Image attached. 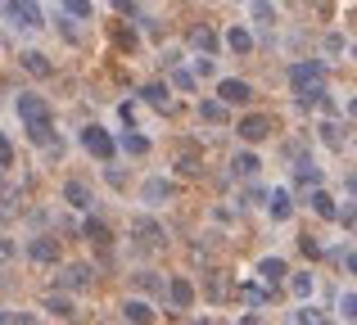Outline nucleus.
Wrapping results in <instances>:
<instances>
[{
	"instance_id": "nucleus-1",
	"label": "nucleus",
	"mask_w": 357,
	"mask_h": 325,
	"mask_svg": "<svg viewBox=\"0 0 357 325\" xmlns=\"http://www.w3.org/2000/svg\"><path fill=\"white\" fill-rule=\"evenodd\" d=\"M14 109H18V118H23V127H27V141L41 145V150H50V145L59 150V136H54V113H50V104H45L41 95H18Z\"/></svg>"
},
{
	"instance_id": "nucleus-2",
	"label": "nucleus",
	"mask_w": 357,
	"mask_h": 325,
	"mask_svg": "<svg viewBox=\"0 0 357 325\" xmlns=\"http://www.w3.org/2000/svg\"><path fill=\"white\" fill-rule=\"evenodd\" d=\"M289 86H294V95H298V104H321L326 100V63H317V59H307V63H294L289 68Z\"/></svg>"
},
{
	"instance_id": "nucleus-3",
	"label": "nucleus",
	"mask_w": 357,
	"mask_h": 325,
	"mask_svg": "<svg viewBox=\"0 0 357 325\" xmlns=\"http://www.w3.org/2000/svg\"><path fill=\"white\" fill-rule=\"evenodd\" d=\"M5 14H9V23L23 27V32H41L45 27V14H41L36 0H5Z\"/></svg>"
},
{
	"instance_id": "nucleus-4",
	"label": "nucleus",
	"mask_w": 357,
	"mask_h": 325,
	"mask_svg": "<svg viewBox=\"0 0 357 325\" xmlns=\"http://www.w3.org/2000/svg\"><path fill=\"white\" fill-rule=\"evenodd\" d=\"M82 150H86L91 159H100V163H114L118 145H114V136H109L105 127H86V132H82Z\"/></svg>"
},
{
	"instance_id": "nucleus-5",
	"label": "nucleus",
	"mask_w": 357,
	"mask_h": 325,
	"mask_svg": "<svg viewBox=\"0 0 357 325\" xmlns=\"http://www.w3.org/2000/svg\"><path fill=\"white\" fill-rule=\"evenodd\" d=\"M131 235H136V244H140V248H158V244H167L163 221H154V217H136V221H131Z\"/></svg>"
},
{
	"instance_id": "nucleus-6",
	"label": "nucleus",
	"mask_w": 357,
	"mask_h": 325,
	"mask_svg": "<svg viewBox=\"0 0 357 325\" xmlns=\"http://www.w3.org/2000/svg\"><path fill=\"white\" fill-rule=\"evenodd\" d=\"M271 132H276V127H271L267 113H249V118H240V122H236V136H240V141H249V145L267 141Z\"/></svg>"
},
{
	"instance_id": "nucleus-7",
	"label": "nucleus",
	"mask_w": 357,
	"mask_h": 325,
	"mask_svg": "<svg viewBox=\"0 0 357 325\" xmlns=\"http://www.w3.org/2000/svg\"><path fill=\"white\" fill-rule=\"evenodd\" d=\"M249 100H253V86H249V81H240V77L218 81V104H249Z\"/></svg>"
},
{
	"instance_id": "nucleus-8",
	"label": "nucleus",
	"mask_w": 357,
	"mask_h": 325,
	"mask_svg": "<svg viewBox=\"0 0 357 325\" xmlns=\"http://www.w3.org/2000/svg\"><path fill=\"white\" fill-rule=\"evenodd\" d=\"M27 257H32V262H41V267L59 262V239H50V235H32V244H27Z\"/></svg>"
},
{
	"instance_id": "nucleus-9",
	"label": "nucleus",
	"mask_w": 357,
	"mask_h": 325,
	"mask_svg": "<svg viewBox=\"0 0 357 325\" xmlns=\"http://www.w3.org/2000/svg\"><path fill=\"white\" fill-rule=\"evenodd\" d=\"M258 276H262V285H267V294H276L280 285H285L289 267L280 262V257H262V262H258Z\"/></svg>"
},
{
	"instance_id": "nucleus-10",
	"label": "nucleus",
	"mask_w": 357,
	"mask_h": 325,
	"mask_svg": "<svg viewBox=\"0 0 357 325\" xmlns=\"http://www.w3.org/2000/svg\"><path fill=\"white\" fill-rule=\"evenodd\" d=\"M91 267L86 262H73V267H63V276H59V290H91Z\"/></svg>"
},
{
	"instance_id": "nucleus-11",
	"label": "nucleus",
	"mask_w": 357,
	"mask_h": 325,
	"mask_svg": "<svg viewBox=\"0 0 357 325\" xmlns=\"http://www.w3.org/2000/svg\"><path fill=\"white\" fill-rule=\"evenodd\" d=\"M63 203H68V208H82V212H91L96 194H91V185H86V181H68V185H63Z\"/></svg>"
},
{
	"instance_id": "nucleus-12",
	"label": "nucleus",
	"mask_w": 357,
	"mask_h": 325,
	"mask_svg": "<svg viewBox=\"0 0 357 325\" xmlns=\"http://www.w3.org/2000/svg\"><path fill=\"white\" fill-rule=\"evenodd\" d=\"M167 299H172V308H190V303H195V285L190 280H185V276H172V285H167Z\"/></svg>"
},
{
	"instance_id": "nucleus-13",
	"label": "nucleus",
	"mask_w": 357,
	"mask_h": 325,
	"mask_svg": "<svg viewBox=\"0 0 357 325\" xmlns=\"http://www.w3.org/2000/svg\"><path fill=\"white\" fill-rule=\"evenodd\" d=\"M267 212H271V221H289V212H294L289 190H271V194H267Z\"/></svg>"
},
{
	"instance_id": "nucleus-14",
	"label": "nucleus",
	"mask_w": 357,
	"mask_h": 325,
	"mask_svg": "<svg viewBox=\"0 0 357 325\" xmlns=\"http://www.w3.org/2000/svg\"><path fill=\"white\" fill-rule=\"evenodd\" d=\"M82 235H86L91 244H100V248H109V244H114V230H109V226H105L100 217H86V226H82Z\"/></svg>"
},
{
	"instance_id": "nucleus-15",
	"label": "nucleus",
	"mask_w": 357,
	"mask_h": 325,
	"mask_svg": "<svg viewBox=\"0 0 357 325\" xmlns=\"http://www.w3.org/2000/svg\"><path fill=\"white\" fill-rule=\"evenodd\" d=\"M122 317H127L131 325H149V321H154V308L140 303V299H127V303H122Z\"/></svg>"
},
{
	"instance_id": "nucleus-16",
	"label": "nucleus",
	"mask_w": 357,
	"mask_h": 325,
	"mask_svg": "<svg viewBox=\"0 0 357 325\" xmlns=\"http://www.w3.org/2000/svg\"><path fill=\"white\" fill-rule=\"evenodd\" d=\"M294 181H298V185H312V190H317V181H321V167H317L312 159H298V163H294Z\"/></svg>"
},
{
	"instance_id": "nucleus-17",
	"label": "nucleus",
	"mask_w": 357,
	"mask_h": 325,
	"mask_svg": "<svg viewBox=\"0 0 357 325\" xmlns=\"http://www.w3.org/2000/svg\"><path fill=\"white\" fill-rule=\"evenodd\" d=\"M23 68L32 72V77H50V72H54V68H50V59H45L41 50H27V54H23Z\"/></svg>"
},
{
	"instance_id": "nucleus-18",
	"label": "nucleus",
	"mask_w": 357,
	"mask_h": 325,
	"mask_svg": "<svg viewBox=\"0 0 357 325\" xmlns=\"http://www.w3.org/2000/svg\"><path fill=\"white\" fill-rule=\"evenodd\" d=\"M190 45H195V50H204V59H208V54L218 50V36H213L208 27H195V32H190Z\"/></svg>"
},
{
	"instance_id": "nucleus-19",
	"label": "nucleus",
	"mask_w": 357,
	"mask_h": 325,
	"mask_svg": "<svg viewBox=\"0 0 357 325\" xmlns=\"http://www.w3.org/2000/svg\"><path fill=\"white\" fill-rule=\"evenodd\" d=\"M45 312H54V317H77V308H73L68 294H50V299H45Z\"/></svg>"
},
{
	"instance_id": "nucleus-20",
	"label": "nucleus",
	"mask_w": 357,
	"mask_h": 325,
	"mask_svg": "<svg viewBox=\"0 0 357 325\" xmlns=\"http://www.w3.org/2000/svg\"><path fill=\"white\" fill-rule=\"evenodd\" d=\"M199 118H204V122H213V127H222V122H227V104H218V100H204V104H199Z\"/></svg>"
},
{
	"instance_id": "nucleus-21",
	"label": "nucleus",
	"mask_w": 357,
	"mask_h": 325,
	"mask_svg": "<svg viewBox=\"0 0 357 325\" xmlns=\"http://www.w3.org/2000/svg\"><path fill=\"white\" fill-rule=\"evenodd\" d=\"M114 145H122V150H127L131 159H140V154H149V141H145V136H136V132H127V136H122V141H114Z\"/></svg>"
},
{
	"instance_id": "nucleus-22",
	"label": "nucleus",
	"mask_w": 357,
	"mask_h": 325,
	"mask_svg": "<svg viewBox=\"0 0 357 325\" xmlns=\"http://www.w3.org/2000/svg\"><path fill=\"white\" fill-rule=\"evenodd\" d=\"M307 203H312L317 217H335V212H340V208H335V199H331L326 190H312V199H307Z\"/></svg>"
},
{
	"instance_id": "nucleus-23",
	"label": "nucleus",
	"mask_w": 357,
	"mask_h": 325,
	"mask_svg": "<svg viewBox=\"0 0 357 325\" xmlns=\"http://www.w3.org/2000/svg\"><path fill=\"white\" fill-rule=\"evenodd\" d=\"M227 45H231L236 54H249V50H253V36L244 32V27H231V32H227Z\"/></svg>"
},
{
	"instance_id": "nucleus-24",
	"label": "nucleus",
	"mask_w": 357,
	"mask_h": 325,
	"mask_svg": "<svg viewBox=\"0 0 357 325\" xmlns=\"http://www.w3.org/2000/svg\"><path fill=\"white\" fill-rule=\"evenodd\" d=\"M140 95H145V104H154V109H163L167 104V81H149L145 90H140Z\"/></svg>"
},
{
	"instance_id": "nucleus-25",
	"label": "nucleus",
	"mask_w": 357,
	"mask_h": 325,
	"mask_svg": "<svg viewBox=\"0 0 357 325\" xmlns=\"http://www.w3.org/2000/svg\"><path fill=\"white\" fill-rule=\"evenodd\" d=\"M321 141L331 145V150H344V145H349V132H340L335 122H326V127H321Z\"/></svg>"
},
{
	"instance_id": "nucleus-26",
	"label": "nucleus",
	"mask_w": 357,
	"mask_h": 325,
	"mask_svg": "<svg viewBox=\"0 0 357 325\" xmlns=\"http://www.w3.org/2000/svg\"><path fill=\"white\" fill-rule=\"evenodd\" d=\"M340 317H344V325H353V321H357V294H353V290H344V294H340Z\"/></svg>"
},
{
	"instance_id": "nucleus-27",
	"label": "nucleus",
	"mask_w": 357,
	"mask_h": 325,
	"mask_svg": "<svg viewBox=\"0 0 357 325\" xmlns=\"http://www.w3.org/2000/svg\"><path fill=\"white\" fill-rule=\"evenodd\" d=\"M231 167H236L240 176H258L262 163H258V154H236V163H231Z\"/></svg>"
},
{
	"instance_id": "nucleus-28",
	"label": "nucleus",
	"mask_w": 357,
	"mask_h": 325,
	"mask_svg": "<svg viewBox=\"0 0 357 325\" xmlns=\"http://www.w3.org/2000/svg\"><path fill=\"white\" fill-rule=\"evenodd\" d=\"M172 194V181H149L145 185V203H158V199H167Z\"/></svg>"
},
{
	"instance_id": "nucleus-29",
	"label": "nucleus",
	"mask_w": 357,
	"mask_h": 325,
	"mask_svg": "<svg viewBox=\"0 0 357 325\" xmlns=\"http://www.w3.org/2000/svg\"><path fill=\"white\" fill-rule=\"evenodd\" d=\"M289 290H294V299H312V276H289Z\"/></svg>"
},
{
	"instance_id": "nucleus-30",
	"label": "nucleus",
	"mask_w": 357,
	"mask_h": 325,
	"mask_svg": "<svg viewBox=\"0 0 357 325\" xmlns=\"http://www.w3.org/2000/svg\"><path fill=\"white\" fill-rule=\"evenodd\" d=\"M240 299L249 303V308H262V303H267L271 294H267V290H258V285H244V290H240Z\"/></svg>"
},
{
	"instance_id": "nucleus-31",
	"label": "nucleus",
	"mask_w": 357,
	"mask_h": 325,
	"mask_svg": "<svg viewBox=\"0 0 357 325\" xmlns=\"http://www.w3.org/2000/svg\"><path fill=\"white\" fill-rule=\"evenodd\" d=\"M253 18L258 23H276V5L271 0H253Z\"/></svg>"
},
{
	"instance_id": "nucleus-32",
	"label": "nucleus",
	"mask_w": 357,
	"mask_h": 325,
	"mask_svg": "<svg viewBox=\"0 0 357 325\" xmlns=\"http://www.w3.org/2000/svg\"><path fill=\"white\" fill-rule=\"evenodd\" d=\"M131 280H136L140 290H149V294H163V280H158L154 271H140V276H131Z\"/></svg>"
},
{
	"instance_id": "nucleus-33",
	"label": "nucleus",
	"mask_w": 357,
	"mask_h": 325,
	"mask_svg": "<svg viewBox=\"0 0 357 325\" xmlns=\"http://www.w3.org/2000/svg\"><path fill=\"white\" fill-rule=\"evenodd\" d=\"M68 9V18H91V0H59Z\"/></svg>"
},
{
	"instance_id": "nucleus-34",
	"label": "nucleus",
	"mask_w": 357,
	"mask_h": 325,
	"mask_svg": "<svg viewBox=\"0 0 357 325\" xmlns=\"http://www.w3.org/2000/svg\"><path fill=\"white\" fill-rule=\"evenodd\" d=\"M5 167H14V150H9L5 132H0V172H5Z\"/></svg>"
},
{
	"instance_id": "nucleus-35",
	"label": "nucleus",
	"mask_w": 357,
	"mask_h": 325,
	"mask_svg": "<svg viewBox=\"0 0 357 325\" xmlns=\"http://www.w3.org/2000/svg\"><path fill=\"white\" fill-rule=\"evenodd\" d=\"M298 248H303V257H321V244H317L312 235H303V239H298Z\"/></svg>"
},
{
	"instance_id": "nucleus-36",
	"label": "nucleus",
	"mask_w": 357,
	"mask_h": 325,
	"mask_svg": "<svg viewBox=\"0 0 357 325\" xmlns=\"http://www.w3.org/2000/svg\"><path fill=\"white\" fill-rule=\"evenodd\" d=\"M172 81H176L181 90H195V72H185V68H176V72H172Z\"/></svg>"
},
{
	"instance_id": "nucleus-37",
	"label": "nucleus",
	"mask_w": 357,
	"mask_h": 325,
	"mask_svg": "<svg viewBox=\"0 0 357 325\" xmlns=\"http://www.w3.org/2000/svg\"><path fill=\"white\" fill-rule=\"evenodd\" d=\"M298 325H321V317H317V312L312 308H307V303H303V308H298V317H294Z\"/></svg>"
},
{
	"instance_id": "nucleus-38",
	"label": "nucleus",
	"mask_w": 357,
	"mask_h": 325,
	"mask_svg": "<svg viewBox=\"0 0 357 325\" xmlns=\"http://www.w3.org/2000/svg\"><path fill=\"white\" fill-rule=\"evenodd\" d=\"M5 325H36V317H32V312H14Z\"/></svg>"
},
{
	"instance_id": "nucleus-39",
	"label": "nucleus",
	"mask_w": 357,
	"mask_h": 325,
	"mask_svg": "<svg viewBox=\"0 0 357 325\" xmlns=\"http://www.w3.org/2000/svg\"><path fill=\"white\" fill-rule=\"evenodd\" d=\"M0 257H14V244H9V239H0Z\"/></svg>"
},
{
	"instance_id": "nucleus-40",
	"label": "nucleus",
	"mask_w": 357,
	"mask_h": 325,
	"mask_svg": "<svg viewBox=\"0 0 357 325\" xmlns=\"http://www.w3.org/2000/svg\"><path fill=\"white\" fill-rule=\"evenodd\" d=\"M240 325H262V317H253V312H249V317H240Z\"/></svg>"
},
{
	"instance_id": "nucleus-41",
	"label": "nucleus",
	"mask_w": 357,
	"mask_h": 325,
	"mask_svg": "<svg viewBox=\"0 0 357 325\" xmlns=\"http://www.w3.org/2000/svg\"><path fill=\"white\" fill-rule=\"evenodd\" d=\"M0 181H5V172H0Z\"/></svg>"
},
{
	"instance_id": "nucleus-42",
	"label": "nucleus",
	"mask_w": 357,
	"mask_h": 325,
	"mask_svg": "<svg viewBox=\"0 0 357 325\" xmlns=\"http://www.w3.org/2000/svg\"><path fill=\"white\" fill-rule=\"evenodd\" d=\"M321 325H331V321H321Z\"/></svg>"
}]
</instances>
